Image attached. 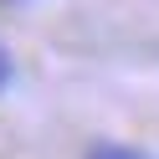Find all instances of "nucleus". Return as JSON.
<instances>
[{"label": "nucleus", "instance_id": "2", "mask_svg": "<svg viewBox=\"0 0 159 159\" xmlns=\"http://www.w3.org/2000/svg\"><path fill=\"white\" fill-rule=\"evenodd\" d=\"M5 82H11V57L0 52V87H5Z\"/></svg>", "mask_w": 159, "mask_h": 159}, {"label": "nucleus", "instance_id": "1", "mask_svg": "<svg viewBox=\"0 0 159 159\" xmlns=\"http://www.w3.org/2000/svg\"><path fill=\"white\" fill-rule=\"evenodd\" d=\"M82 159H154V154H144V149H134V144H118V139H98Z\"/></svg>", "mask_w": 159, "mask_h": 159}]
</instances>
